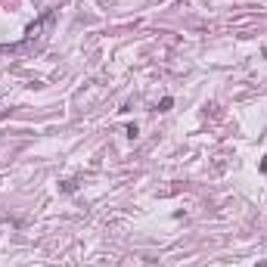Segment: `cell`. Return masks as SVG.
<instances>
[{
	"label": "cell",
	"mask_w": 267,
	"mask_h": 267,
	"mask_svg": "<svg viewBox=\"0 0 267 267\" xmlns=\"http://www.w3.org/2000/svg\"><path fill=\"white\" fill-rule=\"evenodd\" d=\"M53 19H56V9H47L34 25H28V31H25V38H22V44H13V47H0L3 53H22L25 47H31L34 44V38H41V31L47 28V25H53Z\"/></svg>",
	"instance_id": "6da1fadb"
},
{
	"label": "cell",
	"mask_w": 267,
	"mask_h": 267,
	"mask_svg": "<svg viewBox=\"0 0 267 267\" xmlns=\"http://www.w3.org/2000/svg\"><path fill=\"white\" fill-rule=\"evenodd\" d=\"M59 190H62V193H75V190H78V180H62Z\"/></svg>",
	"instance_id": "7a4b0ae2"
},
{
	"label": "cell",
	"mask_w": 267,
	"mask_h": 267,
	"mask_svg": "<svg viewBox=\"0 0 267 267\" xmlns=\"http://www.w3.org/2000/svg\"><path fill=\"white\" fill-rule=\"evenodd\" d=\"M171 106H174V100H171V97H165V100H161V103H159V112H168Z\"/></svg>",
	"instance_id": "3957f363"
},
{
	"label": "cell",
	"mask_w": 267,
	"mask_h": 267,
	"mask_svg": "<svg viewBox=\"0 0 267 267\" xmlns=\"http://www.w3.org/2000/svg\"><path fill=\"white\" fill-rule=\"evenodd\" d=\"M127 137H131V140H137V134H140V127H137V124H127V131H124Z\"/></svg>",
	"instance_id": "277c9868"
},
{
	"label": "cell",
	"mask_w": 267,
	"mask_h": 267,
	"mask_svg": "<svg viewBox=\"0 0 267 267\" xmlns=\"http://www.w3.org/2000/svg\"><path fill=\"white\" fill-rule=\"evenodd\" d=\"M3 115H6V112H0V118H3Z\"/></svg>",
	"instance_id": "5b68a950"
}]
</instances>
